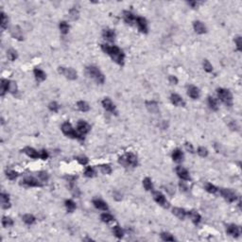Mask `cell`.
<instances>
[{
  "mask_svg": "<svg viewBox=\"0 0 242 242\" xmlns=\"http://www.w3.org/2000/svg\"><path fill=\"white\" fill-rule=\"evenodd\" d=\"M101 49L103 50V52L107 53L117 63H118L120 65H122L124 63L125 55L119 47L115 46V45L111 46L108 45H101Z\"/></svg>",
  "mask_w": 242,
  "mask_h": 242,
  "instance_id": "6da1fadb",
  "label": "cell"
},
{
  "mask_svg": "<svg viewBox=\"0 0 242 242\" xmlns=\"http://www.w3.org/2000/svg\"><path fill=\"white\" fill-rule=\"evenodd\" d=\"M86 74L88 75L90 78L94 79L98 83H99V84L104 83L105 78H104L103 74L100 72V70L98 68V67H96L94 65L87 66L86 67Z\"/></svg>",
  "mask_w": 242,
  "mask_h": 242,
  "instance_id": "7a4b0ae2",
  "label": "cell"
},
{
  "mask_svg": "<svg viewBox=\"0 0 242 242\" xmlns=\"http://www.w3.org/2000/svg\"><path fill=\"white\" fill-rule=\"evenodd\" d=\"M118 162L123 164L125 167H136L137 166V157L136 155H134L133 153L129 152L124 154L123 156H121L118 160Z\"/></svg>",
  "mask_w": 242,
  "mask_h": 242,
  "instance_id": "3957f363",
  "label": "cell"
},
{
  "mask_svg": "<svg viewBox=\"0 0 242 242\" xmlns=\"http://www.w3.org/2000/svg\"><path fill=\"white\" fill-rule=\"evenodd\" d=\"M219 99L223 102L227 106H231L233 104V96H232L231 92L227 89L224 88H219L217 90Z\"/></svg>",
  "mask_w": 242,
  "mask_h": 242,
  "instance_id": "277c9868",
  "label": "cell"
},
{
  "mask_svg": "<svg viewBox=\"0 0 242 242\" xmlns=\"http://www.w3.org/2000/svg\"><path fill=\"white\" fill-rule=\"evenodd\" d=\"M62 132L66 135V136H68L70 138H78V139H82L80 135L76 132V131L73 129L72 125L68 122L66 121L64 122L63 125H62Z\"/></svg>",
  "mask_w": 242,
  "mask_h": 242,
  "instance_id": "5b68a950",
  "label": "cell"
},
{
  "mask_svg": "<svg viewBox=\"0 0 242 242\" xmlns=\"http://www.w3.org/2000/svg\"><path fill=\"white\" fill-rule=\"evenodd\" d=\"M60 74L63 75L66 79L68 80H71V81H74L78 78V74H77V71L72 68V67H59V69H58Z\"/></svg>",
  "mask_w": 242,
  "mask_h": 242,
  "instance_id": "8992f818",
  "label": "cell"
},
{
  "mask_svg": "<svg viewBox=\"0 0 242 242\" xmlns=\"http://www.w3.org/2000/svg\"><path fill=\"white\" fill-rule=\"evenodd\" d=\"M220 194L229 202H234L237 200V198L236 193L233 190H231V189L222 188V189H220Z\"/></svg>",
  "mask_w": 242,
  "mask_h": 242,
  "instance_id": "52a82bcc",
  "label": "cell"
},
{
  "mask_svg": "<svg viewBox=\"0 0 242 242\" xmlns=\"http://www.w3.org/2000/svg\"><path fill=\"white\" fill-rule=\"evenodd\" d=\"M153 198H154V200H155L159 205L163 207H168V202L166 197H164L161 192H154Z\"/></svg>",
  "mask_w": 242,
  "mask_h": 242,
  "instance_id": "ba28073f",
  "label": "cell"
},
{
  "mask_svg": "<svg viewBox=\"0 0 242 242\" xmlns=\"http://www.w3.org/2000/svg\"><path fill=\"white\" fill-rule=\"evenodd\" d=\"M91 127H90V125L83 121V120H81L78 122V124H77V130H78V132L81 134V135H84L86 133H88L89 131H90Z\"/></svg>",
  "mask_w": 242,
  "mask_h": 242,
  "instance_id": "9c48e42d",
  "label": "cell"
},
{
  "mask_svg": "<svg viewBox=\"0 0 242 242\" xmlns=\"http://www.w3.org/2000/svg\"><path fill=\"white\" fill-rule=\"evenodd\" d=\"M102 106L104 107V109L106 111H108L110 113H113V114H117V110H115V106L114 104L112 102V100L108 98H105L103 100H102Z\"/></svg>",
  "mask_w": 242,
  "mask_h": 242,
  "instance_id": "30bf717a",
  "label": "cell"
},
{
  "mask_svg": "<svg viewBox=\"0 0 242 242\" xmlns=\"http://www.w3.org/2000/svg\"><path fill=\"white\" fill-rule=\"evenodd\" d=\"M136 25L139 28V31L143 33H147L148 32V23H147V20L143 17H137L136 20Z\"/></svg>",
  "mask_w": 242,
  "mask_h": 242,
  "instance_id": "8fae6325",
  "label": "cell"
},
{
  "mask_svg": "<svg viewBox=\"0 0 242 242\" xmlns=\"http://www.w3.org/2000/svg\"><path fill=\"white\" fill-rule=\"evenodd\" d=\"M23 185L27 186H31V187H34V186H41V183L38 182V180H36L35 178L33 177H27V178H25L23 181Z\"/></svg>",
  "mask_w": 242,
  "mask_h": 242,
  "instance_id": "7c38bea8",
  "label": "cell"
},
{
  "mask_svg": "<svg viewBox=\"0 0 242 242\" xmlns=\"http://www.w3.org/2000/svg\"><path fill=\"white\" fill-rule=\"evenodd\" d=\"M187 94H188V96H190L191 99H199V96H200V90H199V88H197L196 86L190 85L188 87V89H187Z\"/></svg>",
  "mask_w": 242,
  "mask_h": 242,
  "instance_id": "4fadbf2b",
  "label": "cell"
},
{
  "mask_svg": "<svg viewBox=\"0 0 242 242\" xmlns=\"http://www.w3.org/2000/svg\"><path fill=\"white\" fill-rule=\"evenodd\" d=\"M176 172L178 174V176L182 179V180H185V181H187L190 179V176H189V173L188 171L182 167H177L176 168Z\"/></svg>",
  "mask_w": 242,
  "mask_h": 242,
  "instance_id": "5bb4252c",
  "label": "cell"
},
{
  "mask_svg": "<svg viewBox=\"0 0 242 242\" xmlns=\"http://www.w3.org/2000/svg\"><path fill=\"white\" fill-rule=\"evenodd\" d=\"M9 85H11V81L8 80H1V83H0V95L2 96L9 91Z\"/></svg>",
  "mask_w": 242,
  "mask_h": 242,
  "instance_id": "9a60e30c",
  "label": "cell"
},
{
  "mask_svg": "<svg viewBox=\"0 0 242 242\" xmlns=\"http://www.w3.org/2000/svg\"><path fill=\"white\" fill-rule=\"evenodd\" d=\"M93 204L95 205L96 208H98L102 211H107L108 210V205L105 201H103L100 199H95L93 200Z\"/></svg>",
  "mask_w": 242,
  "mask_h": 242,
  "instance_id": "2e32d148",
  "label": "cell"
},
{
  "mask_svg": "<svg viewBox=\"0 0 242 242\" xmlns=\"http://www.w3.org/2000/svg\"><path fill=\"white\" fill-rule=\"evenodd\" d=\"M193 27H194V31L199 34H203L206 32V27L200 21H195L193 23Z\"/></svg>",
  "mask_w": 242,
  "mask_h": 242,
  "instance_id": "e0dca14e",
  "label": "cell"
},
{
  "mask_svg": "<svg viewBox=\"0 0 242 242\" xmlns=\"http://www.w3.org/2000/svg\"><path fill=\"white\" fill-rule=\"evenodd\" d=\"M227 233L232 237H238L240 235V229L237 225L231 224L227 227Z\"/></svg>",
  "mask_w": 242,
  "mask_h": 242,
  "instance_id": "ac0fdd59",
  "label": "cell"
},
{
  "mask_svg": "<svg viewBox=\"0 0 242 242\" xmlns=\"http://www.w3.org/2000/svg\"><path fill=\"white\" fill-rule=\"evenodd\" d=\"M102 36L105 40H107L109 42H113L114 40L115 37V33L113 30H110V28H106V30L103 31L102 32Z\"/></svg>",
  "mask_w": 242,
  "mask_h": 242,
  "instance_id": "d6986e66",
  "label": "cell"
},
{
  "mask_svg": "<svg viewBox=\"0 0 242 242\" xmlns=\"http://www.w3.org/2000/svg\"><path fill=\"white\" fill-rule=\"evenodd\" d=\"M23 152H25L28 157L33 158V159H37L38 157H40V153H38V151H36L33 148L31 147H27L23 150Z\"/></svg>",
  "mask_w": 242,
  "mask_h": 242,
  "instance_id": "ffe728a7",
  "label": "cell"
},
{
  "mask_svg": "<svg viewBox=\"0 0 242 242\" xmlns=\"http://www.w3.org/2000/svg\"><path fill=\"white\" fill-rule=\"evenodd\" d=\"M170 100L172 104H174L175 106H185V101L177 94H172L170 96Z\"/></svg>",
  "mask_w": 242,
  "mask_h": 242,
  "instance_id": "44dd1931",
  "label": "cell"
},
{
  "mask_svg": "<svg viewBox=\"0 0 242 242\" xmlns=\"http://www.w3.org/2000/svg\"><path fill=\"white\" fill-rule=\"evenodd\" d=\"M187 215L189 216V218L191 219V220L193 221V223H194V224L197 225L200 222L201 217H200V215L199 214L198 212H196V211H189V212H187Z\"/></svg>",
  "mask_w": 242,
  "mask_h": 242,
  "instance_id": "7402d4cb",
  "label": "cell"
},
{
  "mask_svg": "<svg viewBox=\"0 0 242 242\" xmlns=\"http://www.w3.org/2000/svg\"><path fill=\"white\" fill-rule=\"evenodd\" d=\"M172 213L174 215H175L177 218H179L180 219H183L186 215H187V212L185 210V209H182V208H179V207H175V208H173L172 210Z\"/></svg>",
  "mask_w": 242,
  "mask_h": 242,
  "instance_id": "603a6c76",
  "label": "cell"
},
{
  "mask_svg": "<svg viewBox=\"0 0 242 242\" xmlns=\"http://www.w3.org/2000/svg\"><path fill=\"white\" fill-rule=\"evenodd\" d=\"M1 206L3 209H8L11 207V202H9V197L8 194L1 193Z\"/></svg>",
  "mask_w": 242,
  "mask_h": 242,
  "instance_id": "cb8c5ba5",
  "label": "cell"
},
{
  "mask_svg": "<svg viewBox=\"0 0 242 242\" xmlns=\"http://www.w3.org/2000/svg\"><path fill=\"white\" fill-rule=\"evenodd\" d=\"M135 20H136V18H135L133 13H132L131 12H128V11L124 12V21L126 23L129 24V25H132L133 22H135Z\"/></svg>",
  "mask_w": 242,
  "mask_h": 242,
  "instance_id": "d4e9b609",
  "label": "cell"
},
{
  "mask_svg": "<svg viewBox=\"0 0 242 242\" xmlns=\"http://www.w3.org/2000/svg\"><path fill=\"white\" fill-rule=\"evenodd\" d=\"M33 73H34V76H35V78H36V80L38 81H43L46 78L45 73L43 70L39 69V68H35L34 71H33Z\"/></svg>",
  "mask_w": 242,
  "mask_h": 242,
  "instance_id": "484cf974",
  "label": "cell"
},
{
  "mask_svg": "<svg viewBox=\"0 0 242 242\" xmlns=\"http://www.w3.org/2000/svg\"><path fill=\"white\" fill-rule=\"evenodd\" d=\"M146 107L150 113H157L158 112V104L156 101H146Z\"/></svg>",
  "mask_w": 242,
  "mask_h": 242,
  "instance_id": "4316f807",
  "label": "cell"
},
{
  "mask_svg": "<svg viewBox=\"0 0 242 242\" xmlns=\"http://www.w3.org/2000/svg\"><path fill=\"white\" fill-rule=\"evenodd\" d=\"M11 32H12L13 37L15 38V39L23 40V33H22V31H21L20 27H14Z\"/></svg>",
  "mask_w": 242,
  "mask_h": 242,
  "instance_id": "83f0119b",
  "label": "cell"
},
{
  "mask_svg": "<svg viewBox=\"0 0 242 242\" xmlns=\"http://www.w3.org/2000/svg\"><path fill=\"white\" fill-rule=\"evenodd\" d=\"M183 158V154L181 150L179 149H176L174 150L173 152H172V159L175 161V162H181Z\"/></svg>",
  "mask_w": 242,
  "mask_h": 242,
  "instance_id": "f1b7e54d",
  "label": "cell"
},
{
  "mask_svg": "<svg viewBox=\"0 0 242 242\" xmlns=\"http://www.w3.org/2000/svg\"><path fill=\"white\" fill-rule=\"evenodd\" d=\"M22 219H23V221L25 222V223L27 224V225H32L34 222H35V220H36L35 217L33 215H31V214H26V215H24L23 218H22Z\"/></svg>",
  "mask_w": 242,
  "mask_h": 242,
  "instance_id": "f546056e",
  "label": "cell"
},
{
  "mask_svg": "<svg viewBox=\"0 0 242 242\" xmlns=\"http://www.w3.org/2000/svg\"><path fill=\"white\" fill-rule=\"evenodd\" d=\"M64 204H65L66 210L68 211L69 213H72V212L75 211V209H76V203L72 200H66L65 202H64Z\"/></svg>",
  "mask_w": 242,
  "mask_h": 242,
  "instance_id": "4dcf8cb0",
  "label": "cell"
},
{
  "mask_svg": "<svg viewBox=\"0 0 242 242\" xmlns=\"http://www.w3.org/2000/svg\"><path fill=\"white\" fill-rule=\"evenodd\" d=\"M77 107H78V109L81 112H87V111H89V109H90L88 103L83 101V100H81V101H79L78 103H77Z\"/></svg>",
  "mask_w": 242,
  "mask_h": 242,
  "instance_id": "1f68e13d",
  "label": "cell"
},
{
  "mask_svg": "<svg viewBox=\"0 0 242 242\" xmlns=\"http://www.w3.org/2000/svg\"><path fill=\"white\" fill-rule=\"evenodd\" d=\"M208 105H209V107L214 111H218L219 109L217 99L213 98V96H208Z\"/></svg>",
  "mask_w": 242,
  "mask_h": 242,
  "instance_id": "d6a6232c",
  "label": "cell"
},
{
  "mask_svg": "<svg viewBox=\"0 0 242 242\" xmlns=\"http://www.w3.org/2000/svg\"><path fill=\"white\" fill-rule=\"evenodd\" d=\"M143 186H144L145 189L148 190V191L153 190V185H152V182L150 178H145L143 180Z\"/></svg>",
  "mask_w": 242,
  "mask_h": 242,
  "instance_id": "836d02e7",
  "label": "cell"
},
{
  "mask_svg": "<svg viewBox=\"0 0 242 242\" xmlns=\"http://www.w3.org/2000/svg\"><path fill=\"white\" fill-rule=\"evenodd\" d=\"M113 232H114V235L117 237V238H122L123 236H124V232L123 230L121 229V227H119L118 225L117 226H114L113 228Z\"/></svg>",
  "mask_w": 242,
  "mask_h": 242,
  "instance_id": "e575fe53",
  "label": "cell"
},
{
  "mask_svg": "<svg viewBox=\"0 0 242 242\" xmlns=\"http://www.w3.org/2000/svg\"><path fill=\"white\" fill-rule=\"evenodd\" d=\"M100 219H101V220L103 222H106V223H108V222H110V221H112V220L114 219V216L111 215V214H109V213H103V214H101Z\"/></svg>",
  "mask_w": 242,
  "mask_h": 242,
  "instance_id": "d590c367",
  "label": "cell"
},
{
  "mask_svg": "<svg viewBox=\"0 0 242 242\" xmlns=\"http://www.w3.org/2000/svg\"><path fill=\"white\" fill-rule=\"evenodd\" d=\"M60 31L63 34H67L69 31V25L64 21H62L60 23Z\"/></svg>",
  "mask_w": 242,
  "mask_h": 242,
  "instance_id": "8d00e7d4",
  "label": "cell"
},
{
  "mask_svg": "<svg viewBox=\"0 0 242 242\" xmlns=\"http://www.w3.org/2000/svg\"><path fill=\"white\" fill-rule=\"evenodd\" d=\"M7 57L9 61H12V62L15 61V59L17 58V52L14 49H13V48H11V49H9L7 51Z\"/></svg>",
  "mask_w": 242,
  "mask_h": 242,
  "instance_id": "74e56055",
  "label": "cell"
},
{
  "mask_svg": "<svg viewBox=\"0 0 242 242\" xmlns=\"http://www.w3.org/2000/svg\"><path fill=\"white\" fill-rule=\"evenodd\" d=\"M2 225L4 227H11L13 225V220L9 217H3L2 218Z\"/></svg>",
  "mask_w": 242,
  "mask_h": 242,
  "instance_id": "f35d334b",
  "label": "cell"
},
{
  "mask_svg": "<svg viewBox=\"0 0 242 242\" xmlns=\"http://www.w3.org/2000/svg\"><path fill=\"white\" fill-rule=\"evenodd\" d=\"M79 15H80L79 11L76 8H73L69 11V16H70V18L72 19V20H77V19L79 18Z\"/></svg>",
  "mask_w": 242,
  "mask_h": 242,
  "instance_id": "ab89813d",
  "label": "cell"
},
{
  "mask_svg": "<svg viewBox=\"0 0 242 242\" xmlns=\"http://www.w3.org/2000/svg\"><path fill=\"white\" fill-rule=\"evenodd\" d=\"M205 190L207 192L211 193V194H215V193L218 191V188L214 185H212V183L208 182V183H206V185H205Z\"/></svg>",
  "mask_w": 242,
  "mask_h": 242,
  "instance_id": "60d3db41",
  "label": "cell"
},
{
  "mask_svg": "<svg viewBox=\"0 0 242 242\" xmlns=\"http://www.w3.org/2000/svg\"><path fill=\"white\" fill-rule=\"evenodd\" d=\"M95 174H96L95 169H94L92 167H87L86 169H85V171H84V175H85L86 177H88V178H92V177H94V176H95Z\"/></svg>",
  "mask_w": 242,
  "mask_h": 242,
  "instance_id": "b9f144b4",
  "label": "cell"
},
{
  "mask_svg": "<svg viewBox=\"0 0 242 242\" xmlns=\"http://www.w3.org/2000/svg\"><path fill=\"white\" fill-rule=\"evenodd\" d=\"M99 168L103 174H111L112 172V168L110 167V164H101L99 166Z\"/></svg>",
  "mask_w": 242,
  "mask_h": 242,
  "instance_id": "7bdbcfd3",
  "label": "cell"
},
{
  "mask_svg": "<svg viewBox=\"0 0 242 242\" xmlns=\"http://www.w3.org/2000/svg\"><path fill=\"white\" fill-rule=\"evenodd\" d=\"M6 176L8 177V179L13 181V180H15V179L17 178L18 173H17L16 171H14V170H8V171L6 172Z\"/></svg>",
  "mask_w": 242,
  "mask_h": 242,
  "instance_id": "ee69618b",
  "label": "cell"
},
{
  "mask_svg": "<svg viewBox=\"0 0 242 242\" xmlns=\"http://www.w3.org/2000/svg\"><path fill=\"white\" fill-rule=\"evenodd\" d=\"M8 22H9V19H8V16L4 13H1V27L3 30L8 27Z\"/></svg>",
  "mask_w": 242,
  "mask_h": 242,
  "instance_id": "f6af8a7d",
  "label": "cell"
},
{
  "mask_svg": "<svg viewBox=\"0 0 242 242\" xmlns=\"http://www.w3.org/2000/svg\"><path fill=\"white\" fill-rule=\"evenodd\" d=\"M48 108H49V110L53 113H57L58 111H59L60 109V106L59 104H58L57 102L53 101V102H50L49 105H48Z\"/></svg>",
  "mask_w": 242,
  "mask_h": 242,
  "instance_id": "bcb514c9",
  "label": "cell"
},
{
  "mask_svg": "<svg viewBox=\"0 0 242 242\" xmlns=\"http://www.w3.org/2000/svg\"><path fill=\"white\" fill-rule=\"evenodd\" d=\"M161 238H162L164 241H174V240H175V238H174L170 234L166 233V232H164V233H162V234H161Z\"/></svg>",
  "mask_w": 242,
  "mask_h": 242,
  "instance_id": "7dc6e473",
  "label": "cell"
},
{
  "mask_svg": "<svg viewBox=\"0 0 242 242\" xmlns=\"http://www.w3.org/2000/svg\"><path fill=\"white\" fill-rule=\"evenodd\" d=\"M203 68H204V70L206 72H208V73L213 71V66H212V64L210 63V62L208 60L203 61Z\"/></svg>",
  "mask_w": 242,
  "mask_h": 242,
  "instance_id": "c3c4849f",
  "label": "cell"
},
{
  "mask_svg": "<svg viewBox=\"0 0 242 242\" xmlns=\"http://www.w3.org/2000/svg\"><path fill=\"white\" fill-rule=\"evenodd\" d=\"M197 152H198V154H199L200 157H206L208 155V150L204 147H200L198 149V151Z\"/></svg>",
  "mask_w": 242,
  "mask_h": 242,
  "instance_id": "681fc988",
  "label": "cell"
},
{
  "mask_svg": "<svg viewBox=\"0 0 242 242\" xmlns=\"http://www.w3.org/2000/svg\"><path fill=\"white\" fill-rule=\"evenodd\" d=\"M38 175H39L40 180L43 181V182H46V181L48 180V174H47L46 172H45V171H41V172H39V174H38Z\"/></svg>",
  "mask_w": 242,
  "mask_h": 242,
  "instance_id": "f907efd6",
  "label": "cell"
},
{
  "mask_svg": "<svg viewBox=\"0 0 242 242\" xmlns=\"http://www.w3.org/2000/svg\"><path fill=\"white\" fill-rule=\"evenodd\" d=\"M76 159H77V161H78L81 164H83V166L88 163V159H87L85 156H79V157H77Z\"/></svg>",
  "mask_w": 242,
  "mask_h": 242,
  "instance_id": "816d5d0a",
  "label": "cell"
},
{
  "mask_svg": "<svg viewBox=\"0 0 242 242\" xmlns=\"http://www.w3.org/2000/svg\"><path fill=\"white\" fill-rule=\"evenodd\" d=\"M235 43L237 45V50H241V37L240 36H237V38H235Z\"/></svg>",
  "mask_w": 242,
  "mask_h": 242,
  "instance_id": "f5cc1de1",
  "label": "cell"
},
{
  "mask_svg": "<svg viewBox=\"0 0 242 242\" xmlns=\"http://www.w3.org/2000/svg\"><path fill=\"white\" fill-rule=\"evenodd\" d=\"M40 158L43 159V160H45V159L48 158V153H47V151L45 150H42L40 151Z\"/></svg>",
  "mask_w": 242,
  "mask_h": 242,
  "instance_id": "db71d44e",
  "label": "cell"
},
{
  "mask_svg": "<svg viewBox=\"0 0 242 242\" xmlns=\"http://www.w3.org/2000/svg\"><path fill=\"white\" fill-rule=\"evenodd\" d=\"M16 90H17V86H16V84H15L14 82L11 81V85H9V92L14 93V92H16Z\"/></svg>",
  "mask_w": 242,
  "mask_h": 242,
  "instance_id": "11a10c76",
  "label": "cell"
},
{
  "mask_svg": "<svg viewBox=\"0 0 242 242\" xmlns=\"http://www.w3.org/2000/svg\"><path fill=\"white\" fill-rule=\"evenodd\" d=\"M168 81L171 84H177L178 83V79L176 78L175 76H169Z\"/></svg>",
  "mask_w": 242,
  "mask_h": 242,
  "instance_id": "9f6ffc18",
  "label": "cell"
},
{
  "mask_svg": "<svg viewBox=\"0 0 242 242\" xmlns=\"http://www.w3.org/2000/svg\"><path fill=\"white\" fill-rule=\"evenodd\" d=\"M186 149L189 152H191V153L194 152V149H193V146H192V145H191L190 143H188V142L186 143Z\"/></svg>",
  "mask_w": 242,
  "mask_h": 242,
  "instance_id": "6f0895ef",
  "label": "cell"
},
{
  "mask_svg": "<svg viewBox=\"0 0 242 242\" xmlns=\"http://www.w3.org/2000/svg\"><path fill=\"white\" fill-rule=\"evenodd\" d=\"M229 126H230V128H231L232 130H237V124H236L235 121H232V122L229 124Z\"/></svg>",
  "mask_w": 242,
  "mask_h": 242,
  "instance_id": "680465c9",
  "label": "cell"
},
{
  "mask_svg": "<svg viewBox=\"0 0 242 242\" xmlns=\"http://www.w3.org/2000/svg\"><path fill=\"white\" fill-rule=\"evenodd\" d=\"M188 4L190 6H192L193 8H195L196 6H198V2H196V1H190V2H188Z\"/></svg>",
  "mask_w": 242,
  "mask_h": 242,
  "instance_id": "91938a15",
  "label": "cell"
},
{
  "mask_svg": "<svg viewBox=\"0 0 242 242\" xmlns=\"http://www.w3.org/2000/svg\"><path fill=\"white\" fill-rule=\"evenodd\" d=\"M180 186H181V188H182V190L183 191H186V189H187V187L185 186V183H182V182H181L180 183Z\"/></svg>",
  "mask_w": 242,
  "mask_h": 242,
  "instance_id": "94428289",
  "label": "cell"
}]
</instances>
